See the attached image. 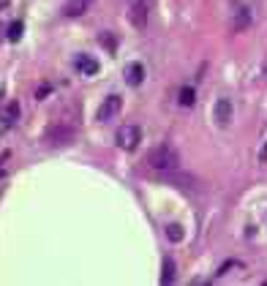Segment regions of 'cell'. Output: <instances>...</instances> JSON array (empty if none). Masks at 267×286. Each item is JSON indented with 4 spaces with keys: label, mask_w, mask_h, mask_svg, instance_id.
Wrapping results in <instances>:
<instances>
[{
    "label": "cell",
    "mask_w": 267,
    "mask_h": 286,
    "mask_svg": "<svg viewBox=\"0 0 267 286\" xmlns=\"http://www.w3.org/2000/svg\"><path fill=\"white\" fill-rule=\"evenodd\" d=\"M158 177L161 180H166V183H172L175 188H183V191H196L199 185V177H193V175H188V172H177V169H172V172H158Z\"/></svg>",
    "instance_id": "obj_4"
},
{
    "label": "cell",
    "mask_w": 267,
    "mask_h": 286,
    "mask_svg": "<svg viewBox=\"0 0 267 286\" xmlns=\"http://www.w3.org/2000/svg\"><path fill=\"white\" fill-rule=\"evenodd\" d=\"M175 272H177V264L172 259H164V275H161V283H172L175 281Z\"/></svg>",
    "instance_id": "obj_14"
},
{
    "label": "cell",
    "mask_w": 267,
    "mask_h": 286,
    "mask_svg": "<svg viewBox=\"0 0 267 286\" xmlns=\"http://www.w3.org/2000/svg\"><path fill=\"white\" fill-rule=\"evenodd\" d=\"M213 117H216V123L224 125V128L232 123V101H229V98H218L216 109H213Z\"/></svg>",
    "instance_id": "obj_9"
},
{
    "label": "cell",
    "mask_w": 267,
    "mask_h": 286,
    "mask_svg": "<svg viewBox=\"0 0 267 286\" xmlns=\"http://www.w3.org/2000/svg\"><path fill=\"white\" fill-rule=\"evenodd\" d=\"M74 65H77V71H79L82 77H96L98 71H101L98 60H96V57H90V55H77Z\"/></svg>",
    "instance_id": "obj_8"
},
{
    "label": "cell",
    "mask_w": 267,
    "mask_h": 286,
    "mask_svg": "<svg viewBox=\"0 0 267 286\" xmlns=\"http://www.w3.org/2000/svg\"><path fill=\"white\" fill-rule=\"evenodd\" d=\"M193 101H196V90L188 88V85H185V88H180L177 104H180V106H193Z\"/></svg>",
    "instance_id": "obj_12"
},
{
    "label": "cell",
    "mask_w": 267,
    "mask_h": 286,
    "mask_svg": "<svg viewBox=\"0 0 267 286\" xmlns=\"http://www.w3.org/2000/svg\"><path fill=\"white\" fill-rule=\"evenodd\" d=\"M90 6H93V0H69V3L63 6V17L77 19V17H82Z\"/></svg>",
    "instance_id": "obj_10"
},
{
    "label": "cell",
    "mask_w": 267,
    "mask_h": 286,
    "mask_svg": "<svg viewBox=\"0 0 267 286\" xmlns=\"http://www.w3.org/2000/svg\"><path fill=\"white\" fill-rule=\"evenodd\" d=\"M49 93H52V88H49V85H41V88L36 90V98H38V101H41V98H46V96H49Z\"/></svg>",
    "instance_id": "obj_18"
},
{
    "label": "cell",
    "mask_w": 267,
    "mask_h": 286,
    "mask_svg": "<svg viewBox=\"0 0 267 286\" xmlns=\"http://www.w3.org/2000/svg\"><path fill=\"white\" fill-rule=\"evenodd\" d=\"M120 106H123V98L117 96V93H112V96H106L101 106H98V112H96V120L98 123H109V120H115V115L120 112Z\"/></svg>",
    "instance_id": "obj_6"
},
{
    "label": "cell",
    "mask_w": 267,
    "mask_h": 286,
    "mask_svg": "<svg viewBox=\"0 0 267 286\" xmlns=\"http://www.w3.org/2000/svg\"><path fill=\"white\" fill-rule=\"evenodd\" d=\"M123 79L128 88H139V85L145 82V65L142 63H128L123 71Z\"/></svg>",
    "instance_id": "obj_7"
},
{
    "label": "cell",
    "mask_w": 267,
    "mask_h": 286,
    "mask_svg": "<svg viewBox=\"0 0 267 286\" xmlns=\"http://www.w3.org/2000/svg\"><path fill=\"white\" fill-rule=\"evenodd\" d=\"M98 41H101L106 49H109L112 55H115V49H117V38L112 36V33H106V30H104V33H98Z\"/></svg>",
    "instance_id": "obj_16"
},
{
    "label": "cell",
    "mask_w": 267,
    "mask_h": 286,
    "mask_svg": "<svg viewBox=\"0 0 267 286\" xmlns=\"http://www.w3.org/2000/svg\"><path fill=\"white\" fill-rule=\"evenodd\" d=\"M183 237H185V232H183V226H180V224H169V226H166V240H169V243H180Z\"/></svg>",
    "instance_id": "obj_13"
},
{
    "label": "cell",
    "mask_w": 267,
    "mask_h": 286,
    "mask_svg": "<svg viewBox=\"0 0 267 286\" xmlns=\"http://www.w3.org/2000/svg\"><path fill=\"white\" fill-rule=\"evenodd\" d=\"M74 142V128L71 125H49V128L44 131V145H52V148H65V145Z\"/></svg>",
    "instance_id": "obj_2"
},
{
    "label": "cell",
    "mask_w": 267,
    "mask_h": 286,
    "mask_svg": "<svg viewBox=\"0 0 267 286\" xmlns=\"http://www.w3.org/2000/svg\"><path fill=\"white\" fill-rule=\"evenodd\" d=\"M22 30H25L22 19H14V22L9 25V41H19V38H22Z\"/></svg>",
    "instance_id": "obj_15"
},
{
    "label": "cell",
    "mask_w": 267,
    "mask_h": 286,
    "mask_svg": "<svg viewBox=\"0 0 267 286\" xmlns=\"http://www.w3.org/2000/svg\"><path fill=\"white\" fill-rule=\"evenodd\" d=\"M139 142H142V128H139V125H120V128H117L115 145L120 150L131 153V150H137Z\"/></svg>",
    "instance_id": "obj_3"
},
{
    "label": "cell",
    "mask_w": 267,
    "mask_h": 286,
    "mask_svg": "<svg viewBox=\"0 0 267 286\" xmlns=\"http://www.w3.org/2000/svg\"><path fill=\"white\" fill-rule=\"evenodd\" d=\"M148 166L156 172H172V169H180V153L172 148V145H158L148 153Z\"/></svg>",
    "instance_id": "obj_1"
},
{
    "label": "cell",
    "mask_w": 267,
    "mask_h": 286,
    "mask_svg": "<svg viewBox=\"0 0 267 286\" xmlns=\"http://www.w3.org/2000/svg\"><path fill=\"white\" fill-rule=\"evenodd\" d=\"M17 115H19V106H17V104H11V106H9V120H6V123L11 125V123L17 120Z\"/></svg>",
    "instance_id": "obj_17"
},
{
    "label": "cell",
    "mask_w": 267,
    "mask_h": 286,
    "mask_svg": "<svg viewBox=\"0 0 267 286\" xmlns=\"http://www.w3.org/2000/svg\"><path fill=\"white\" fill-rule=\"evenodd\" d=\"M245 28H251V9H237L235 22H232V30H235V33H243Z\"/></svg>",
    "instance_id": "obj_11"
},
{
    "label": "cell",
    "mask_w": 267,
    "mask_h": 286,
    "mask_svg": "<svg viewBox=\"0 0 267 286\" xmlns=\"http://www.w3.org/2000/svg\"><path fill=\"white\" fill-rule=\"evenodd\" d=\"M150 9H153V0H134V6L128 9V22L134 25V28L145 30V28H148Z\"/></svg>",
    "instance_id": "obj_5"
}]
</instances>
